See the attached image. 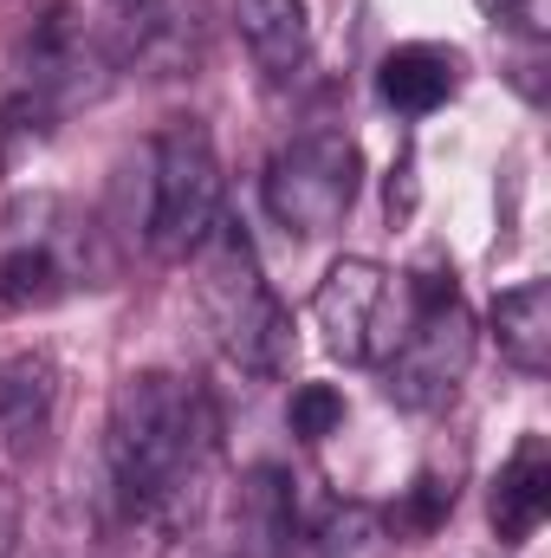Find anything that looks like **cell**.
Here are the masks:
<instances>
[{
  "instance_id": "obj_1",
  "label": "cell",
  "mask_w": 551,
  "mask_h": 558,
  "mask_svg": "<svg viewBox=\"0 0 551 558\" xmlns=\"http://www.w3.org/2000/svg\"><path fill=\"white\" fill-rule=\"evenodd\" d=\"M221 468V410L195 377L137 371L105 416V553L162 558Z\"/></svg>"
},
{
  "instance_id": "obj_2",
  "label": "cell",
  "mask_w": 551,
  "mask_h": 558,
  "mask_svg": "<svg viewBox=\"0 0 551 558\" xmlns=\"http://www.w3.org/2000/svg\"><path fill=\"white\" fill-rule=\"evenodd\" d=\"M195 260V305H201V325L215 338V351L254 377V384H279L292 371V312L273 292V279L260 274V254L247 241L241 221H215V234L188 254Z\"/></svg>"
},
{
  "instance_id": "obj_3",
  "label": "cell",
  "mask_w": 551,
  "mask_h": 558,
  "mask_svg": "<svg viewBox=\"0 0 551 558\" xmlns=\"http://www.w3.org/2000/svg\"><path fill=\"white\" fill-rule=\"evenodd\" d=\"M221 149L201 118H175L149 143V221L143 241L156 260H188L221 221Z\"/></svg>"
},
{
  "instance_id": "obj_4",
  "label": "cell",
  "mask_w": 551,
  "mask_h": 558,
  "mask_svg": "<svg viewBox=\"0 0 551 558\" xmlns=\"http://www.w3.org/2000/svg\"><path fill=\"white\" fill-rule=\"evenodd\" d=\"M364 189V149L338 124H311L292 143H279L267 162V215L292 241H325L344 228Z\"/></svg>"
},
{
  "instance_id": "obj_5",
  "label": "cell",
  "mask_w": 551,
  "mask_h": 558,
  "mask_svg": "<svg viewBox=\"0 0 551 558\" xmlns=\"http://www.w3.org/2000/svg\"><path fill=\"white\" fill-rule=\"evenodd\" d=\"M111 85V59L91 46L85 13L72 0H33L13 26V98L46 111L52 124L91 105Z\"/></svg>"
},
{
  "instance_id": "obj_6",
  "label": "cell",
  "mask_w": 551,
  "mask_h": 558,
  "mask_svg": "<svg viewBox=\"0 0 551 558\" xmlns=\"http://www.w3.org/2000/svg\"><path fill=\"white\" fill-rule=\"evenodd\" d=\"M474 351H480V325L461 299L448 305H428L409 312V325L396 331L390 357H383V397L409 416H434L461 397L467 371H474Z\"/></svg>"
},
{
  "instance_id": "obj_7",
  "label": "cell",
  "mask_w": 551,
  "mask_h": 558,
  "mask_svg": "<svg viewBox=\"0 0 551 558\" xmlns=\"http://www.w3.org/2000/svg\"><path fill=\"white\" fill-rule=\"evenodd\" d=\"M311 325L338 364H351V371L383 364L403 331L396 325V274L364 254H344L311 292Z\"/></svg>"
},
{
  "instance_id": "obj_8",
  "label": "cell",
  "mask_w": 551,
  "mask_h": 558,
  "mask_svg": "<svg viewBox=\"0 0 551 558\" xmlns=\"http://www.w3.org/2000/svg\"><path fill=\"white\" fill-rule=\"evenodd\" d=\"M59 364L46 351H7L0 357V448L7 454H39L52 422H59Z\"/></svg>"
},
{
  "instance_id": "obj_9",
  "label": "cell",
  "mask_w": 551,
  "mask_h": 558,
  "mask_svg": "<svg viewBox=\"0 0 551 558\" xmlns=\"http://www.w3.org/2000/svg\"><path fill=\"white\" fill-rule=\"evenodd\" d=\"M546 513H551V441L532 428V435H519V448L493 474L487 520H493V539L500 546H526L546 526Z\"/></svg>"
},
{
  "instance_id": "obj_10",
  "label": "cell",
  "mask_w": 551,
  "mask_h": 558,
  "mask_svg": "<svg viewBox=\"0 0 551 558\" xmlns=\"http://www.w3.org/2000/svg\"><path fill=\"white\" fill-rule=\"evenodd\" d=\"M298 539V481L260 461L234 487V553L241 558H285Z\"/></svg>"
},
{
  "instance_id": "obj_11",
  "label": "cell",
  "mask_w": 551,
  "mask_h": 558,
  "mask_svg": "<svg viewBox=\"0 0 551 558\" xmlns=\"http://www.w3.org/2000/svg\"><path fill=\"white\" fill-rule=\"evenodd\" d=\"M461 78H467V59H461L454 46H434V39H409V46L383 52V65H377V92H383V105L403 111V118L441 111V105L461 92Z\"/></svg>"
},
{
  "instance_id": "obj_12",
  "label": "cell",
  "mask_w": 551,
  "mask_h": 558,
  "mask_svg": "<svg viewBox=\"0 0 551 558\" xmlns=\"http://www.w3.org/2000/svg\"><path fill=\"white\" fill-rule=\"evenodd\" d=\"M72 286H78V267L65 260V247L52 234H33V241L0 247V318L52 312Z\"/></svg>"
},
{
  "instance_id": "obj_13",
  "label": "cell",
  "mask_w": 551,
  "mask_h": 558,
  "mask_svg": "<svg viewBox=\"0 0 551 558\" xmlns=\"http://www.w3.org/2000/svg\"><path fill=\"white\" fill-rule=\"evenodd\" d=\"M241 46L254 52V65L267 78H292L311 59V7L305 0H241L234 7Z\"/></svg>"
},
{
  "instance_id": "obj_14",
  "label": "cell",
  "mask_w": 551,
  "mask_h": 558,
  "mask_svg": "<svg viewBox=\"0 0 551 558\" xmlns=\"http://www.w3.org/2000/svg\"><path fill=\"white\" fill-rule=\"evenodd\" d=\"M487 325H493L500 357H506L519 377H546V371H551V286H546V279L506 286V292L493 299Z\"/></svg>"
},
{
  "instance_id": "obj_15",
  "label": "cell",
  "mask_w": 551,
  "mask_h": 558,
  "mask_svg": "<svg viewBox=\"0 0 551 558\" xmlns=\"http://www.w3.org/2000/svg\"><path fill=\"white\" fill-rule=\"evenodd\" d=\"M305 546L311 558H396V526H390V513L383 507H370V500H331L325 513H318V526L305 533Z\"/></svg>"
},
{
  "instance_id": "obj_16",
  "label": "cell",
  "mask_w": 551,
  "mask_h": 558,
  "mask_svg": "<svg viewBox=\"0 0 551 558\" xmlns=\"http://www.w3.org/2000/svg\"><path fill=\"white\" fill-rule=\"evenodd\" d=\"M454 500H461V474L448 468H421L409 481V494H403V507L390 513V526H396V539L409 533V539H428V533H441L448 526V513H454Z\"/></svg>"
},
{
  "instance_id": "obj_17",
  "label": "cell",
  "mask_w": 551,
  "mask_h": 558,
  "mask_svg": "<svg viewBox=\"0 0 551 558\" xmlns=\"http://www.w3.org/2000/svg\"><path fill=\"white\" fill-rule=\"evenodd\" d=\"M344 416H351V403H344L338 384H298L292 403H285V428H292L298 441H325V435H338Z\"/></svg>"
},
{
  "instance_id": "obj_18",
  "label": "cell",
  "mask_w": 551,
  "mask_h": 558,
  "mask_svg": "<svg viewBox=\"0 0 551 558\" xmlns=\"http://www.w3.org/2000/svg\"><path fill=\"white\" fill-rule=\"evenodd\" d=\"M20 526H26V507H20V487L0 481V558L20 553Z\"/></svg>"
},
{
  "instance_id": "obj_19",
  "label": "cell",
  "mask_w": 551,
  "mask_h": 558,
  "mask_svg": "<svg viewBox=\"0 0 551 558\" xmlns=\"http://www.w3.org/2000/svg\"><path fill=\"white\" fill-rule=\"evenodd\" d=\"M409 208H415V156H403L390 169V221H403Z\"/></svg>"
},
{
  "instance_id": "obj_20",
  "label": "cell",
  "mask_w": 551,
  "mask_h": 558,
  "mask_svg": "<svg viewBox=\"0 0 551 558\" xmlns=\"http://www.w3.org/2000/svg\"><path fill=\"white\" fill-rule=\"evenodd\" d=\"M474 7H480V13H500V7H506V0H474Z\"/></svg>"
}]
</instances>
